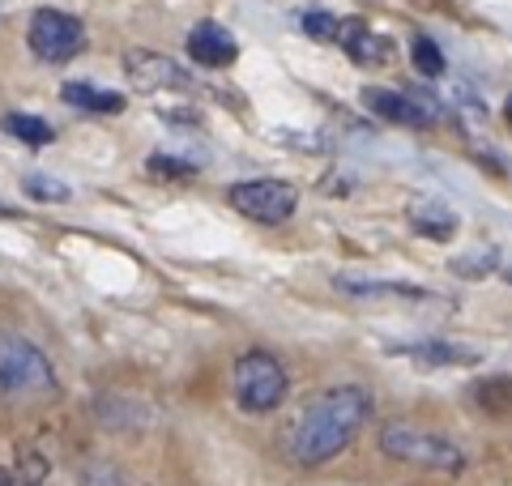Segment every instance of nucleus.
<instances>
[{
    "label": "nucleus",
    "mask_w": 512,
    "mask_h": 486,
    "mask_svg": "<svg viewBox=\"0 0 512 486\" xmlns=\"http://www.w3.org/2000/svg\"><path fill=\"white\" fill-rule=\"evenodd\" d=\"M124 73L133 77L137 90H192L197 86V77H192L180 60L158 56V52H128Z\"/></svg>",
    "instance_id": "obj_8"
},
{
    "label": "nucleus",
    "mask_w": 512,
    "mask_h": 486,
    "mask_svg": "<svg viewBox=\"0 0 512 486\" xmlns=\"http://www.w3.org/2000/svg\"><path fill=\"white\" fill-rule=\"evenodd\" d=\"M338 43L346 47V56L355 64H389L393 60V43L384 35H372V26H363L359 18L338 22Z\"/></svg>",
    "instance_id": "obj_10"
},
{
    "label": "nucleus",
    "mask_w": 512,
    "mask_h": 486,
    "mask_svg": "<svg viewBox=\"0 0 512 486\" xmlns=\"http://www.w3.org/2000/svg\"><path fill=\"white\" fill-rule=\"evenodd\" d=\"M231 388H235L239 410L269 414V410H278L282 397H286V371H282V363L274 359V354L248 350L231 371Z\"/></svg>",
    "instance_id": "obj_4"
},
{
    "label": "nucleus",
    "mask_w": 512,
    "mask_h": 486,
    "mask_svg": "<svg viewBox=\"0 0 512 486\" xmlns=\"http://www.w3.org/2000/svg\"><path fill=\"white\" fill-rule=\"evenodd\" d=\"M367 414H372V393L359 384H338L329 393L312 397L295 414V423L286 427V440H282L286 457H291V465H303V469L333 461L338 452L350 448V440L367 423Z\"/></svg>",
    "instance_id": "obj_1"
},
{
    "label": "nucleus",
    "mask_w": 512,
    "mask_h": 486,
    "mask_svg": "<svg viewBox=\"0 0 512 486\" xmlns=\"http://www.w3.org/2000/svg\"><path fill=\"white\" fill-rule=\"evenodd\" d=\"M380 452L402 465L431 469V474H461L466 469V452L448 440V435L427 431L419 423H402V418L380 427Z\"/></svg>",
    "instance_id": "obj_2"
},
{
    "label": "nucleus",
    "mask_w": 512,
    "mask_h": 486,
    "mask_svg": "<svg viewBox=\"0 0 512 486\" xmlns=\"http://www.w3.org/2000/svg\"><path fill=\"white\" fill-rule=\"evenodd\" d=\"M363 103L372 116L389 120V124H406V128H431L440 120V103L427 90H384V86H367Z\"/></svg>",
    "instance_id": "obj_7"
},
{
    "label": "nucleus",
    "mask_w": 512,
    "mask_h": 486,
    "mask_svg": "<svg viewBox=\"0 0 512 486\" xmlns=\"http://www.w3.org/2000/svg\"><path fill=\"white\" fill-rule=\"evenodd\" d=\"M227 201L244 218L274 226V222H286V218L295 214L299 192L286 184V180H244V184H231L227 188Z\"/></svg>",
    "instance_id": "obj_6"
},
{
    "label": "nucleus",
    "mask_w": 512,
    "mask_h": 486,
    "mask_svg": "<svg viewBox=\"0 0 512 486\" xmlns=\"http://www.w3.org/2000/svg\"><path fill=\"white\" fill-rule=\"evenodd\" d=\"M5 133L18 137V141H26V145H47V141H56V128L47 124L43 116H26V111H9V116H5Z\"/></svg>",
    "instance_id": "obj_15"
},
{
    "label": "nucleus",
    "mask_w": 512,
    "mask_h": 486,
    "mask_svg": "<svg viewBox=\"0 0 512 486\" xmlns=\"http://www.w3.org/2000/svg\"><path fill=\"white\" fill-rule=\"evenodd\" d=\"M22 192L26 197H35V201H47V205H60V201L73 197L69 184H60V180H52V175H43V171H30L22 180Z\"/></svg>",
    "instance_id": "obj_16"
},
{
    "label": "nucleus",
    "mask_w": 512,
    "mask_h": 486,
    "mask_svg": "<svg viewBox=\"0 0 512 486\" xmlns=\"http://www.w3.org/2000/svg\"><path fill=\"white\" fill-rule=\"evenodd\" d=\"M0 486H35L26 474H13V469H0Z\"/></svg>",
    "instance_id": "obj_19"
},
{
    "label": "nucleus",
    "mask_w": 512,
    "mask_h": 486,
    "mask_svg": "<svg viewBox=\"0 0 512 486\" xmlns=\"http://www.w3.org/2000/svg\"><path fill=\"white\" fill-rule=\"evenodd\" d=\"M338 290H346L350 299H431L423 286H406V282H380V278H350L342 273Z\"/></svg>",
    "instance_id": "obj_12"
},
{
    "label": "nucleus",
    "mask_w": 512,
    "mask_h": 486,
    "mask_svg": "<svg viewBox=\"0 0 512 486\" xmlns=\"http://www.w3.org/2000/svg\"><path fill=\"white\" fill-rule=\"evenodd\" d=\"M56 367L52 359L18 333H0V397L13 401H43L56 397Z\"/></svg>",
    "instance_id": "obj_3"
},
{
    "label": "nucleus",
    "mask_w": 512,
    "mask_h": 486,
    "mask_svg": "<svg viewBox=\"0 0 512 486\" xmlns=\"http://www.w3.org/2000/svg\"><path fill=\"white\" fill-rule=\"evenodd\" d=\"M303 35L312 39H338V22L329 13H303Z\"/></svg>",
    "instance_id": "obj_18"
},
{
    "label": "nucleus",
    "mask_w": 512,
    "mask_h": 486,
    "mask_svg": "<svg viewBox=\"0 0 512 486\" xmlns=\"http://www.w3.org/2000/svg\"><path fill=\"white\" fill-rule=\"evenodd\" d=\"M60 94H64V103H73V107H82V111H103V116H111V111L124 107V94L86 86V81H64Z\"/></svg>",
    "instance_id": "obj_13"
},
{
    "label": "nucleus",
    "mask_w": 512,
    "mask_h": 486,
    "mask_svg": "<svg viewBox=\"0 0 512 486\" xmlns=\"http://www.w3.org/2000/svg\"><path fill=\"white\" fill-rule=\"evenodd\" d=\"M402 354L419 359L427 367H470L478 363V350H466V346H448V342H423V346H406Z\"/></svg>",
    "instance_id": "obj_14"
},
{
    "label": "nucleus",
    "mask_w": 512,
    "mask_h": 486,
    "mask_svg": "<svg viewBox=\"0 0 512 486\" xmlns=\"http://www.w3.org/2000/svg\"><path fill=\"white\" fill-rule=\"evenodd\" d=\"M239 52V43L227 26H218V22H201L197 30L188 35V56L201 64V69H227V64L235 60Z\"/></svg>",
    "instance_id": "obj_9"
},
{
    "label": "nucleus",
    "mask_w": 512,
    "mask_h": 486,
    "mask_svg": "<svg viewBox=\"0 0 512 486\" xmlns=\"http://www.w3.org/2000/svg\"><path fill=\"white\" fill-rule=\"evenodd\" d=\"M414 64H419V73L440 77V73H444V52H440V43H431L427 35L414 39Z\"/></svg>",
    "instance_id": "obj_17"
},
{
    "label": "nucleus",
    "mask_w": 512,
    "mask_h": 486,
    "mask_svg": "<svg viewBox=\"0 0 512 486\" xmlns=\"http://www.w3.org/2000/svg\"><path fill=\"white\" fill-rule=\"evenodd\" d=\"M504 111H508V124H512V99H508V103H504Z\"/></svg>",
    "instance_id": "obj_21"
},
{
    "label": "nucleus",
    "mask_w": 512,
    "mask_h": 486,
    "mask_svg": "<svg viewBox=\"0 0 512 486\" xmlns=\"http://www.w3.org/2000/svg\"><path fill=\"white\" fill-rule=\"evenodd\" d=\"M410 226L419 235H427V239H453L457 235V226H461V218H457V209L448 205V201H440V197H419L410 205Z\"/></svg>",
    "instance_id": "obj_11"
},
{
    "label": "nucleus",
    "mask_w": 512,
    "mask_h": 486,
    "mask_svg": "<svg viewBox=\"0 0 512 486\" xmlns=\"http://www.w3.org/2000/svg\"><path fill=\"white\" fill-rule=\"evenodd\" d=\"M26 39H30V52H35L39 60L60 64V60H73L77 52H82L86 30L73 13H64V9H35Z\"/></svg>",
    "instance_id": "obj_5"
},
{
    "label": "nucleus",
    "mask_w": 512,
    "mask_h": 486,
    "mask_svg": "<svg viewBox=\"0 0 512 486\" xmlns=\"http://www.w3.org/2000/svg\"><path fill=\"white\" fill-rule=\"evenodd\" d=\"M0 218H18V209H9L5 201H0Z\"/></svg>",
    "instance_id": "obj_20"
}]
</instances>
